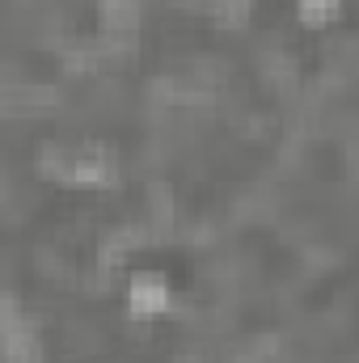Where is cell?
Instances as JSON below:
<instances>
[{
    "label": "cell",
    "instance_id": "obj_1",
    "mask_svg": "<svg viewBox=\"0 0 359 363\" xmlns=\"http://www.w3.org/2000/svg\"><path fill=\"white\" fill-rule=\"evenodd\" d=\"M131 308H136L140 317H153V313L170 308V283H165L161 274H140V279L131 283Z\"/></svg>",
    "mask_w": 359,
    "mask_h": 363
},
{
    "label": "cell",
    "instance_id": "obj_2",
    "mask_svg": "<svg viewBox=\"0 0 359 363\" xmlns=\"http://www.w3.org/2000/svg\"><path fill=\"white\" fill-rule=\"evenodd\" d=\"M296 4H300V17H304V21L321 26V21H330V17L338 13L343 0H296Z\"/></svg>",
    "mask_w": 359,
    "mask_h": 363
}]
</instances>
